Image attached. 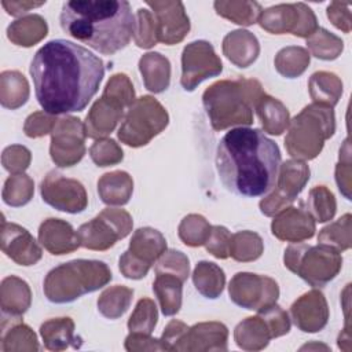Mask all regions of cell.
Listing matches in <instances>:
<instances>
[{"instance_id": "8", "label": "cell", "mask_w": 352, "mask_h": 352, "mask_svg": "<svg viewBox=\"0 0 352 352\" xmlns=\"http://www.w3.org/2000/svg\"><path fill=\"white\" fill-rule=\"evenodd\" d=\"M135 99V91L125 74H114L91 111L84 124L85 133L89 138H102L109 135L122 117L125 106H131Z\"/></svg>"}, {"instance_id": "44", "label": "cell", "mask_w": 352, "mask_h": 352, "mask_svg": "<svg viewBox=\"0 0 352 352\" xmlns=\"http://www.w3.org/2000/svg\"><path fill=\"white\" fill-rule=\"evenodd\" d=\"M157 319L158 314L154 301L150 298H142L128 320V329L131 333L151 334L157 324Z\"/></svg>"}, {"instance_id": "10", "label": "cell", "mask_w": 352, "mask_h": 352, "mask_svg": "<svg viewBox=\"0 0 352 352\" xmlns=\"http://www.w3.org/2000/svg\"><path fill=\"white\" fill-rule=\"evenodd\" d=\"M132 230V217L122 209L109 208L95 219L82 224L77 234L80 245L92 250H106Z\"/></svg>"}, {"instance_id": "40", "label": "cell", "mask_w": 352, "mask_h": 352, "mask_svg": "<svg viewBox=\"0 0 352 352\" xmlns=\"http://www.w3.org/2000/svg\"><path fill=\"white\" fill-rule=\"evenodd\" d=\"M309 63V54L301 47H287L278 52L275 58L276 70L289 78L300 76Z\"/></svg>"}, {"instance_id": "16", "label": "cell", "mask_w": 352, "mask_h": 352, "mask_svg": "<svg viewBox=\"0 0 352 352\" xmlns=\"http://www.w3.org/2000/svg\"><path fill=\"white\" fill-rule=\"evenodd\" d=\"M84 124L78 118L65 117L58 120L52 129L51 139V158L58 166H72L78 162L84 153V139H85Z\"/></svg>"}, {"instance_id": "51", "label": "cell", "mask_w": 352, "mask_h": 352, "mask_svg": "<svg viewBox=\"0 0 352 352\" xmlns=\"http://www.w3.org/2000/svg\"><path fill=\"white\" fill-rule=\"evenodd\" d=\"M1 162L6 170L12 175L22 173L30 164V151L19 144L8 146L4 148L1 155Z\"/></svg>"}, {"instance_id": "38", "label": "cell", "mask_w": 352, "mask_h": 352, "mask_svg": "<svg viewBox=\"0 0 352 352\" xmlns=\"http://www.w3.org/2000/svg\"><path fill=\"white\" fill-rule=\"evenodd\" d=\"M133 296V290L125 286H113L106 289L99 300L98 309L100 314L109 319L120 318L129 307Z\"/></svg>"}, {"instance_id": "45", "label": "cell", "mask_w": 352, "mask_h": 352, "mask_svg": "<svg viewBox=\"0 0 352 352\" xmlns=\"http://www.w3.org/2000/svg\"><path fill=\"white\" fill-rule=\"evenodd\" d=\"M210 226L205 217L199 214H190L184 217L179 226V236L188 246L204 245L210 234Z\"/></svg>"}, {"instance_id": "47", "label": "cell", "mask_w": 352, "mask_h": 352, "mask_svg": "<svg viewBox=\"0 0 352 352\" xmlns=\"http://www.w3.org/2000/svg\"><path fill=\"white\" fill-rule=\"evenodd\" d=\"M135 43L140 48H150L157 43V32L153 12L146 8L138 10V21H136V32H135Z\"/></svg>"}, {"instance_id": "32", "label": "cell", "mask_w": 352, "mask_h": 352, "mask_svg": "<svg viewBox=\"0 0 352 352\" xmlns=\"http://www.w3.org/2000/svg\"><path fill=\"white\" fill-rule=\"evenodd\" d=\"M234 336L238 346L243 349H261L267 346L271 338L268 326L260 315L241 322L236 326Z\"/></svg>"}, {"instance_id": "23", "label": "cell", "mask_w": 352, "mask_h": 352, "mask_svg": "<svg viewBox=\"0 0 352 352\" xmlns=\"http://www.w3.org/2000/svg\"><path fill=\"white\" fill-rule=\"evenodd\" d=\"M38 241L51 254H65L76 250L80 245L78 234L60 219H47L38 228Z\"/></svg>"}, {"instance_id": "22", "label": "cell", "mask_w": 352, "mask_h": 352, "mask_svg": "<svg viewBox=\"0 0 352 352\" xmlns=\"http://www.w3.org/2000/svg\"><path fill=\"white\" fill-rule=\"evenodd\" d=\"M228 331L223 323L195 324L183 334L175 351H226Z\"/></svg>"}, {"instance_id": "9", "label": "cell", "mask_w": 352, "mask_h": 352, "mask_svg": "<svg viewBox=\"0 0 352 352\" xmlns=\"http://www.w3.org/2000/svg\"><path fill=\"white\" fill-rule=\"evenodd\" d=\"M168 125V113L151 96L133 100L118 129V138L128 146L140 147L147 144Z\"/></svg>"}, {"instance_id": "34", "label": "cell", "mask_w": 352, "mask_h": 352, "mask_svg": "<svg viewBox=\"0 0 352 352\" xmlns=\"http://www.w3.org/2000/svg\"><path fill=\"white\" fill-rule=\"evenodd\" d=\"M195 289L206 298H217L223 292L226 276L224 271L214 263L201 261L192 272Z\"/></svg>"}, {"instance_id": "26", "label": "cell", "mask_w": 352, "mask_h": 352, "mask_svg": "<svg viewBox=\"0 0 352 352\" xmlns=\"http://www.w3.org/2000/svg\"><path fill=\"white\" fill-rule=\"evenodd\" d=\"M44 345L50 351H63L67 346L80 348L81 338L74 336V323L70 318H58L47 320L40 327Z\"/></svg>"}, {"instance_id": "6", "label": "cell", "mask_w": 352, "mask_h": 352, "mask_svg": "<svg viewBox=\"0 0 352 352\" xmlns=\"http://www.w3.org/2000/svg\"><path fill=\"white\" fill-rule=\"evenodd\" d=\"M334 128L331 107L319 103L309 104L292 120L285 139L286 150L294 158L312 160L320 153L324 139L334 133Z\"/></svg>"}, {"instance_id": "12", "label": "cell", "mask_w": 352, "mask_h": 352, "mask_svg": "<svg viewBox=\"0 0 352 352\" xmlns=\"http://www.w3.org/2000/svg\"><path fill=\"white\" fill-rule=\"evenodd\" d=\"M258 23L274 34L290 32L298 37H309L318 30L316 16L304 3L270 7L261 11Z\"/></svg>"}, {"instance_id": "30", "label": "cell", "mask_w": 352, "mask_h": 352, "mask_svg": "<svg viewBox=\"0 0 352 352\" xmlns=\"http://www.w3.org/2000/svg\"><path fill=\"white\" fill-rule=\"evenodd\" d=\"M48 26L40 15H26L16 19L7 28L8 38L22 47H30L47 36Z\"/></svg>"}, {"instance_id": "1", "label": "cell", "mask_w": 352, "mask_h": 352, "mask_svg": "<svg viewBox=\"0 0 352 352\" xmlns=\"http://www.w3.org/2000/svg\"><path fill=\"white\" fill-rule=\"evenodd\" d=\"M30 76L43 111L58 116L87 107L103 80L104 65L82 45L58 38L36 52Z\"/></svg>"}, {"instance_id": "49", "label": "cell", "mask_w": 352, "mask_h": 352, "mask_svg": "<svg viewBox=\"0 0 352 352\" xmlns=\"http://www.w3.org/2000/svg\"><path fill=\"white\" fill-rule=\"evenodd\" d=\"M89 155L98 166H107L122 160V150L111 139H102L92 144Z\"/></svg>"}, {"instance_id": "46", "label": "cell", "mask_w": 352, "mask_h": 352, "mask_svg": "<svg viewBox=\"0 0 352 352\" xmlns=\"http://www.w3.org/2000/svg\"><path fill=\"white\" fill-rule=\"evenodd\" d=\"M308 48L319 59H334L342 51V41L326 29L318 28V30L309 36Z\"/></svg>"}, {"instance_id": "5", "label": "cell", "mask_w": 352, "mask_h": 352, "mask_svg": "<svg viewBox=\"0 0 352 352\" xmlns=\"http://www.w3.org/2000/svg\"><path fill=\"white\" fill-rule=\"evenodd\" d=\"M111 280V271L103 261L73 260L51 270L44 280V293L51 302H72Z\"/></svg>"}, {"instance_id": "29", "label": "cell", "mask_w": 352, "mask_h": 352, "mask_svg": "<svg viewBox=\"0 0 352 352\" xmlns=\"http://www.w3.org/2000/svg\"><path fill=\"white\" fill-rule=\"evenodd\" d=\"M133 182L126 172L116 170L103 175L98 182V192L107 205H124L129 201Z\"/></svg>"}, {"instance_id": "21", "label": "cell", "mask_w": 352, "mask_h": 352, "mask_svg": "<svg viewBox=\"0 0 352 352\" xmlns=\"http://www.w3.org/2000/svg\"><path fill=\"white\" fill-rule=\"evenodd\" d=\"M294 324L307 333H315L323 329L329 319L327 302L320 292L312 290L301 296L290 308Z\"/></svg>"}, {"instance_id": "19", "label": "cell", "mask_w": 352, "mask_h": 352, "mask_svg": "<svg viewBox=\"0 0 352 352\" xmlns=\"http://www.w3.org/2000/svg\"><path fill=\"white\" fill-rule=\"evenodd\" d=\"M1 250L19 265H33L41 258V249L30 232L14 223L1 220Z\"/></svg>"}, {"instance_id": "28", "label": "cell", "mask_w": 352, "mask_h": 352, "mask_svg": "<svg viewBox=\"0 0 352 352\" xmlns=\"http://www.w3.org/2000/svg\"><path fill=\"white\" fill-rule=\"evenodd\" d=\"M153 292L155 293L161 311L165 316H172L180 311L183 280L169 272H155Z\"/></svg>"}, {"instance_id": "13", "label": "cell", "mask_w": 352, "mask_h": 352, "mask_svg": "<svg viewBox=\"0 0 352 352\" xmlns=\"http://www.w3.org/2000/svg\"><path fill=\"white\" fill-rule=\"evenodd\" d=\"M221 70V60L210 43L199 40L184 47L180 84L186 91H194L199 82L209 77L219 76Z\"/></svg>"}, {"instance_id": "36", "label": "cell", "mask_w": 352, "mask_h": 352, "mask_svg": "<svg viewBox=\"0 0 352 352\" xmlns=\"http://www.w3.org/2000/svg\"><path fill=\"white\" fill-rule=\"evenodd\" d=\"M309 92L312 99L319 104L334 106L342 92V84L336 74L327 72H318L311 76Z\"/></svg>"}, {"instance_id": "37", "label": "cell", "mask_w": 352, "mask_h": 352, "mask_svg": "<svg viewBox=\"0 0 352 352\" xmlns=\"http://www.w3.org/2000/svg\"><path fill=\"white\" fill-rule=\"evenodd\" d=\"M213 6L219 15L243 26L254 23L263 11L256 1H214Z\"/></svg>"}, {"instance_id": "15", "label": "cell", "mask_w": 352, "mask_h": 352, "mask_svg": "<svg viewBox=\"0 0 352 352\" xmlns=\"http://www.w3.org/2000/svg\"><path fill=\"white\" fill-rule=\"evenodd\" d=\"M309 179V168L300 161H286L279 166L276 190L260 202V209L265 216H274L292 204Z\"/></svg>"}, {"instance_id": "31", "label": "cell", "mask_w": 352, "mask_h": 352, "mask_svg": "<svg viewBox=\"0 0 352 352\" xmlns=\"http://www.w3.org/2000/svg\"><path fill=\"white\" fill-rule=\"evenodd\" d=\"M8 322H10V329H7L6 326H1V351L3 352L38 349L36 334L30 330V327L19 322V316H10Z\"/></svg>"}, {"instance_id": "48", "label": "cell", "mask_w": 352, "mask_h": 352, "mask_svg": "<svg viewBox=\"0 0 352 352\" xmlns=\"http://www.w3.org/2000/svg\"><path fill=\"white\" fill-rule=\"evenodd\" d=\"M258 315L264 319L271 333V338L283 336L290 330V320L287 314L275 302L258 309Z\"/></svg>"}, {"instance_id": "14", "label": "cell", "mask_w": 352, "mask_h": 352, "mask_svg": "<svg viewBox=\"0 0 352 352\" xmlns=\"http://www.w3.org/2000/svg\"><path fill=\"white\" fill-rule=\"evenodd\" d=\"M230 298L246 309H261L276 302L279 296L278 283L257 274L238 272L228 286Z\"/></svg>"}, {"instance_id": "35", "label": "cell", "mask_w": 352, "mask_h": 352, "mask_svg": "<svg viewBox=\"0 0 352 352\" xmlns=\"http://www.w3.org/2000/svg\"><path fill=\"white\" fill-rule=\"evenodd\" d=\"M29 98V85L19 72H3L0 76V100L3 107L16 109Z\"/></svg>"}, {"instance_id": "50", "label": "cell", "mask_w": 352, "mask_h": 352, "mask_svg": "<svg viewBox=\"0 0 352 352\" xmlns=\"http://www.w3.org/2000/svg\"><path fill=\"white\" fill-rule=\"evenodd\" d=\"M188 258L177 250L164 252L155 265V272H169L180 278L183 282L188 276Z\"/></svg>"}, {"instance_id": "24", "label": "cell", "mask_w": 352, "mask_h": 352, "mask_svg": "<svg viewBox=\"0 0 352 352\" xmlns=\"http://www.w3.org/2000/svg\"><path fill=\"white\" fill-rule=\"evenodd\" d=\"M224 55L236 66L248 67L256 60L260 47L257 38L248 30L228 33L223 41Z\"/></svg>"}, {"instance_id": "18", "label": "cell", "mask_w": 352, "mask_h": 352, "mask_svg": "<svg viewBox=\"0 0 352 352\" xmlns=\"http://www.w3.org/2000/svg\"><path fill=\"white\" fill-rule=\"evenodd\" d=\"M151 8L157 41L168 45L182 41L190 30V21L182 1H146Z\"/></svg>"}, {"instance_id": "56", "label": "cell", "mask_w": 352, "mask_h": 352, "mask_svg": "<svg viewBox=\"0 0 352 352\" xmlns=\"http://www.w3.org/2000/svg\"><path fill=\"white\" fill-rule=\"evenodd\" d=\"M1 4L10 15L18 16V15L28 12L32 8L45 4V1H38V3H36V1H3Z\"/></svg>"}, {"instance_id": "42", "label": "cell", "mask_w": 352, "mask_h": 352, "mask_svg": "<svg viewBox=\"0 0 352 352\" xmlns=\"http://www.w3.org/2000/svg\"><path fill=\"white\" fill-rule=\"evenodd\" d=\"M322 245H327L336 250H345L351 246V214H344L336 223L324 227L318 236Z\"/></svg>"}, {"instance_id": "3", "label": "cell", "mask_w": 352, "mask_h": 352, "mask_svg": "<svg viewBox=\"0 0 352 352\" xmlns=\"http://www.w3.org/2000/svg\"><path fill=\"white\" fill-rule=\"evenodd\" d=\"M59 22L66 34L103 55L125 48L136 32L131 6L124 0L66 1Z\"/></svg>"}, {"instance_id": "11", "label": "cell", "mask_w": 352, "mask_h": 352, "mask_svg": "<svg viewBox=\"0 0 352 352\" xmlns=\"http://www.w3.org/2000/svg\"><path fill=\"white\" fill-rule=\"evenodd\" d=\"M166 250L164 235L150 227L135 231L129 249L120 257V271L129 279L146 276L153 263Z\"/></svg>"}, {"instance_id": "2", "label": "cell", "mask_w": 352, "mask_h": 352, "mask_svg": "<svg viewBox=\"0 0 352 352\" xmlns=\"http://www.w3.org/2000/svg\"><path fill=\"white\" fill-rule=\"evenodd\" d=\"M280 151L260 129L235 128L217 144L216 169L223 186L242 197L268 194L278 177Z\"/></svg>"}, {"instance_id": "33", "label": "cell", "mask_w": 352, "mask_h": 352, "mask_svg": "<svg viewBox=\"0 0 352 352\" xmlns=\"http://www.w3.org/2000/svg\"><path fill=\"white\" fill-rule=\"evenodd\" d=\"M256 109L265 132L271 135H280L287 128L289 111L278 99L264 94L257 102Z\"/></svg>"}, {"instance_id": "4", "label": "cell", "mask_w": 352, "mask_h": 352, "mask_svg": "<svg viewBox=\"0 0 352 352\" xmlns=\"http://www.w3.org/2000/svg\"><path fill=\"white\" fill-rule=\"evenodd\" d=\"M263 95L261 85L256 80H224L210 85L204 92L202 102L213 129L221 131L232 125H250L253 106Z\"/></svg>"}, {"instance_id": "53", "label": "cell", "mask_w": 352, "mask_h": 352, "mask_svg": "<svg viewBox=\"0 0 352 352\" xmlns=\"http://www.w3.org/2000/svg\"><path fill=\"white\" fill-rule=\"evenodd\" d=\"M56 122L58 120L54 118L52 114H48L45 111H37L26 118L23 131L29 138H40L52 132Z\"/></svg>"}, {"instance_id": "52", "label": "cell", "mask_w": 352, "mask_h": 352, "mask_svg": "<svg viewBox=\"0 0 352 352\" xmlns=\"http://www.w3.org/2000/svg\"><path fill=\"white\" fill-rule=\"evenodd\" d=\"M231 234L223 226H214L210 228V234L205 242L206 250L217 258H227L230 256Z\"/></svg>"}, {"instance_id": "17", "label": "cell", "mask_w": 352, "mask_h": 352, "mask_svg": "<svg viewBox=\"0 0 352 352\" xmlns=\"http://www.w3.org/2000/svg\"><path fill=\"white\" fill-rule=\"evenodd\" d=\"M40 191L44 202L62 212L80 213L88 204L84 186L74 179L65 177L56 170L45 176L41 182Z\"/></svg>"}, {"instance_id": "20", "label": "cell", "mask_w": 352, "mask_h": 352, "mask_svg": "<svg viewBox=\"0 0 352 352\" xmlns=\"http://www.w3.org/2000/svg\"><path fill=\"white\" fill-rule=\"evenodd\" d=\"M272 234L282 241L301 242L315 234L314 217L302 208H285L278 213L271 224Z\"/></svg>"}, {"instance_id": "7", "label": "cell", "mask_w": 352, "mask_h": 352, "mask_svg": "<svg viewBox=\"0 0 352 352\" xmlns=\"http://www.w3.org/2000/svg\"><path fill=\"white\" fill-rule=\"evenodd\" d=\"M283 261L285 267L314 287L323 286L336 278L342 265L340 252L322 243L318 246L290 245L285 250Z\"/></svg>"}, {"instance_id": "27", "label": "cell", "mask_w": 352, "mask_h": 352, "mask_svg": "<svg viewBox=\"0 0 352 352\" xmlns=\"http://www.w3.org/2000/svg\"><path fill=\"white\" fill-rule=\"evenodd\" d=\"M139 69L148 91L158 94L168 88L170 80L169 60L158 52H148L139 60Z\"/></svg>"}, {"instance_id": "55", "label": "cell", "mask_w": 352, "mask_h": 352, "mask_svg": "<svg viewBox=\"0 0 352 352\" xmlns=\"http://www.w3.org/2000/svg\"><path fill=\"white\" fill-rule=\"evenodd\" d=\"M187 329L188 327L183 322H179V320L169 322L162 333V337H161V342L164 344L165 349L175 351V346L177 345V342L180 341L183 334L187 331Z\"/></svg>"}, {"instance_id": "41", "label": "cell", "mask_w": 352, "mask_h": 352, "mask_svg": "<svg viewBox=\"0 0 352 352\" xmlns=\"http://www.w3.org/2000/svg\"><path fill=\"white\" fill-rule=\"evenodd\" d=\"M33 191L34 184L28 175H11L4 183L3 201L10 206H22L30 201Z\"/></svg>"}, {"instance_id": "39", "label": "cell", "mask_w": 352, "mask_h": 352, "mask_svg": "<svg viewBox=\"0 0 352 352\" xmlns=\"http://www.w3.org/2000/svg\"><path fill=\"white\" fill-rule=\"evenodd\" d=\"M263 241L252 231H239L231 236L230 256L236 261H252L261 256Z\"/></svg>"}, {"instance_id": "43", "label": "cell", "mask_w": 352, "mask_h": 352, "mask_svg": "<svg viewBox=\"0 0 352 352\" xmlns=\"http://www.w3.org/2000/svg\"><path fill=\"white\" fill-rule=\"evenodd\" d=\"M307 210L320 223L330 220L336 213L334 195L324 186L312 188L307 201Z\"/></svg>"}, {"instance_id": "25", "label": "cell", "mask_w": 352, "mask_h": 352, "mask_svg": "<svg viewBox=\"0 0 352 352\" xmlns=\"http://www.w3.org/2000/svg\"><path fill=\"white\" fill-rule=\"evenodd\" d=\"M30 289L28 283L16 276H7L0 286V304L3 315L21 316L30 305Z\"/></svg>"}, {"instance_id": "54", "label": "cell", "mask_w": 352, "mask_h": 352, "mask_svg": "<svg viewBox=\"0 0 352 352\" xmlns=\"http://www.w3.org/2000/svg\"><path fill=\"white\" fill-rule=\"evenodd\" d=\"M327 16L333 22V25L345 33L351 30V18H349V6L341 4L338 1H333L327 7Z\"/></svg>"}]
</instances>
